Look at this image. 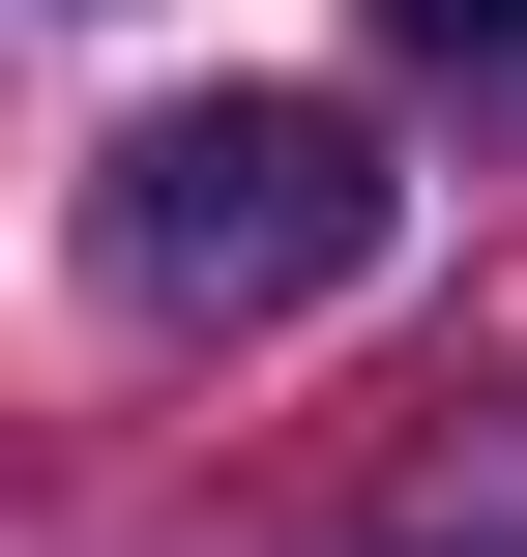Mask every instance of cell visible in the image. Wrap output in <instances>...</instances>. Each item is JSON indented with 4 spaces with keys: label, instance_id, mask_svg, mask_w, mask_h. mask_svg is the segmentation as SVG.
I'll use <instances>...</instances> for the list:
<instances>
[{
    "label": "cell",
    "instance_id": "cell-1",
    "mask_svg": "<svg viewBox=\"0 0 527 557\" xmlns=\"http://www.w3.org/2000/svg\"><path fill=\"white\" fill-rule=\"evenodd\" d=\"M352 264H381L352 88H176V117H117V294L147 323H323Z\"/></svg>",
    "mask_w": 527,
    "mask_h": 557
},
{
    "label": "cell",
    "instance_id": "cell-2",
    "mask_svg": "<svg viewBox=\"0 0 527 557\" xmlns=\"http://www.w3.org/2000/svg\"><path fill=\"white\" fill-rule=\"evenodd\" d=\"M381 29H411V59H527V0H381Z\"/></svg>",
    "mask_w": 527,
    "mask_h": 557
}]
</instances>
